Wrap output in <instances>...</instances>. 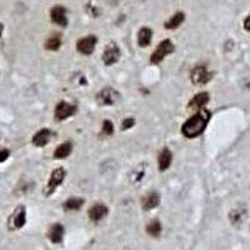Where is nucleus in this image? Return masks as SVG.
Returning <instances> with one entry per match:
<instances>
[{"label": "nucleus", "instance_id": "412c9836", "mask_svg": "<svg viewBox=\"0 0 250 250\" xmlns=\"http://www.w3.org/2000/svg\"><path fill=\"white\" fill-rule=\"evenodd\" d=\"M62 46V35L59 33H54L46 39L45 49L50 51H55Z\"/></svg>", "mask_w": 250, "mask_h": 250}, {"label": "nucleus", "instance_id": "4be33fe9", "mask_svg": "<svg viewBox=\"0 0 250 250\" xmlns=\"http://www.w3.org/2000/svg\"><path fill=\"white\" fill-rule=\"evenodd\" d=\"M84 204V199L82 198H70V199L66 200L64 203V208H65L66 210H78L82 208V205Z\"/></svg>", "mask_w": 250, "mask_h": 250}, {"label": "nucleus", "instance_id": "20e7f679", "mask_svg": "<svg viewBox=\"0 0 250 250\" xmlns=\"http://www.w3.org/2000/svg\"><path fill=\"white\" fill-rule=\"evenodd\" d=\"M174 49H175V46H174V44L171 43V40L169 39L163 40V42H160L159 43V45L156 46L155 51L151 54L150 62H153V64H159V62H162L169 54L173 53Z\"/></svg>", "mask_w": 250, "mask_h": 250}, {"label": "nucleus", "instance_id": "f257e3e1", "mask_svg": "<svg viewBox=\"0 0 250 250\" xmlns=\"http://www.w3.org/2000/svg\"><path fill=\"white\" fill-rule=\"evenodd\" d=\"M209 120H210V111L207 109H202L184 123L182 128L183 135L189 139L199 137L207 128Z\"/></svg>", "mask_w": 250, "mask_h": 250}, {"label": "nucleus", "instance_id": "0eeeda50", "mask_svg": "<svg viewBox=\"0 0 250 250\" xmlns=\"http://www.w3.org/2000/svg\"><path fill=\"white\" fill-rule=\"evenodd\" d=\"M98 39L95 35H88L85 38L78 40L77 43V50L83 55H90L97 46Z\"/></svg>", "mask_w": 250, "mask_h": 250}, {"label": "nucleus", "instance_id": "ddd939ff", "mask_svg": "<svg viewBox=\"0 0 250 250\" xmlns=\"http://www.w3.org/2000/svg\"><path fill=\"white\" fill-rule=\"evenodd\" d=\"M62 236H64V227L59 223L51 225L48 231L49 240L54 244H60L62 242Z\"/></svg>", "mask_w": 250, "mask_h": 250}, {"label": "nucleus", "instance_id": "a211bd4d", "mask_svg": "<svg viewBox=\"0 0 250 250\" xmlns=\"http://www.w3.org/2000/svg\"><path fill=\"white\" fill-rule=\"evenodd\" d=\"M171 160H173V154L169 150L168 148L163 149L162 153L159 155V159H158V164H159V170L164 171L167 169H169L171 164Z\"/></svg>", "mask_w": 250, "mask_h": 250}, {"label": "nucleus", "instance_id": "9d476101", "mask_svg": "<svg viewBox=\"0 0 250 250\" xmlns=\"http://www.w3.org/2000/svg\"><path fill=\"white\" fill-rule=\"evenodd\" d=\"M50 20L57 25L65 28L68 26V17L66 9L62 5H55L50 9Z\"/></svg>", "mask_w": 250, "mask_h": 250}, {"label": "nucleus", "instance_id": "39448f33", "mask_svg": "<svg viewBox=\"0 0 250 250\" xmlns=\"http://www.w3.org/2000/svg\"><path fill=\"white\" fill-rule=\"evenodd\" d=\"M66 176V171L64 168H57L55 170H53V173L50 174V178L48 180V184L45 187V195L50 196L55 193L58 188L60 187L64 179H65Z\"/></svg>", "mask_w": 250, "mask_h": 250}, {"label": "nucleus", "instance_id": "7ed1b4c3", "mask_svg": "<svg viewBox=\"0 0 250 250\" xmlns=\"http://www.w3.org/2000/svg\"><path fill=\"white\" fill-rule=\"evenodd\" d=\"M120 100V94L115 89L106 86L97 94V103L102 106L115 105Z\"/></svg>", "mask_w": 250, "mask_h": 250}, {"label": "nucleus", "instance_id": "aec40b11", "mask_svg": "<svg viewBox=\"0 0 250 250\" xmlns=\"http://www.w3.org/2000/svg\"><path fill=\"white\" fill-rule=\"evenodd\" d=\"M71 150H73V144L69 142L66 143H62L55 149V153H54V158L55 159H65L70 155Z\"/></svg>", "mask_w": 250, "mask_h": 250}, {"label": "nucleus", "instance_id": "b1692460", "mask_svg": "<svg viewBox=\"0 0 250 250\" xmlns=\"http://www.w3.org/2000/svg\"><path fill=\"white\" fill-rule=\"evenodd\" d=\"M103 133L105 135H111L114 133V125L110 120H105L103 123Z\"/></svg>", "mask_w": 250, "mask_h": 250}, {"label": "nucleus", "instance_id": "dca6fc26", "mask_svg": "<svg viewBox=\"0 0 250 250\" xmlns=\"http://www.w3.org/2000/svg\"><path fill=\"white\" fill-rule=\"evenodd\" d=\"M160 203V196L159 194L153 191V193H149L145 195V198L143 199V209L144 210H151V209H155Z\"/></svg>", "mask_w": 250, "mask_h": 250}, {"label": "nucleus", "instance_id": "4468645a", "mask_svg": "<svg viewBox=\"0 0 250 250\" xmlns=\"http://www.w3.org/2000/svg\"><path fill=\"white\" fill-rule=\"evenodd\" d=\"M247 214L248 211L245 208H235V209H233V210L229 213V220H230V223L234 227H238V225H242L243 223H244L245 218H247Z\"/></svg>", "mask_w": 250, "mask_h": 250}, {"label": "nucleus", "instance_id": "1a4fd4ad", "mask_svg": "<svg viewBox=\"0 0 250 250\" xmlns=\"http://www.w3.org/2000/svg\"><path fill=\"white\" fill-rule=\"evenodd\" d=\"M77 111V108L75 105L70 104V103H66V102H60L59 104L57 105L55 108V119L58 122H62V120L68 119V118L73 117Z\"/></svg>", "mask_w": 250, "mask_h": 250}, {"label": "nucleus", "instance_id": "2eb2a0df", "mask_svg": "<svg viewBox=\"0 0 250 250\" xmlns=\"http://www.w3.org/2000/svg\"><path fill=\"white\" fill-rule=\"evenodd\" d=\"M209 102V94L208 93H199L189 102V109L193 110H202L204 109V105Z\"/></svg>", "mask_w": 250, "mask_h": 250}, {"label": "nucleus", "instance_id": "f03ea898", "mask_svg": "<svg viewBox=\"0 0 250 250\" xmlns=\"http://www.w3.org/2000/svg\"><path fill=\"white\" fill-rule=\"evenodd\" d=\"M26 224V208L24 205H18L8 219V230H19Z\"/></svg>", "mask_w": 250, "mask_h": 250}, {"label": "nucleus", "instance_id": "6ab92c4d", "mask_svg": "<svg viewBox=\"0 0 250 250\" xmlns=\"http://www.w3.org/2000/svg\"><path fill=\"white\" fill-rule=\"evenodd\" d=\"M185 20V14L183 12H176L168 21H165L164 26L165 29H169V30H173V29L179 28Z\"/></svg>", "mask_w": 250, "mask_h": 250}, {"label": "nucleus", "instance_id": "f3484780", "mask_svg": "<svg viewBox=\"0 0 250 250\" xmlns=\"http://www.w3.org/2000/svg\"><path fill=\"white\" fill-rule=\"evenodd\" d=\"M151 39H153V30L148 26H144L139 30L138 33V44L143 48L145 46H149L151 43Z\"/></svg>", "mask_w": 250, "mask_h": 250}, {"label": "nucleus", "instance_id": "cd10ccee", "mask_svg": "<svg viewBox=\"0 0 250 250\" xmlns=\"http://www.w3.org/2000/svg\"><path fill=\"white\" fill-rule=\"evenodd\" d=\"M4 29H5V26H4V24H3V23H0V48H1V46H3V44H4V40H3Z\"/></svg>", "mask_w": 250, "mask_h": 250}, {"label": "nucleus", "instance_id": "9b49d317", "mask_svg": "<svg viewBox=\"0 0 250 250\" xmlns=\"http://www.w3.org/2000/svg\"><path fill=\"white\" fill-rule=\"evenodd\" d=\"M51 138H53V131L49 130V129H42L38 133H35V135L31 139V143L37 148H43V146H45L50 142Z\"/></svg>", "mask_w": 250, "mask_h": 250}, {"label": "nucleus", "instance_id": "a878e982", "mask_svg": "<svg viewBox=\"0 0 250 250\" xmlns=\"http://www.w3.org/2000/svg\"><path fill=\"white\" fill-rule=\"evenodd\" d=\"M9 156H10V151L6 150V149L0 150V163H4L5 160H8Z\"/></svg>", "mask_w": 250, "mask_h": 250}, {"label": "nucleus", "instance_id": "f8f14e48", "mask_svg": "<svg viewBox=\"0 0 250 250\" xmlns=\"http://www.w3.org/2000/svg\"><path fill=\"white\" fill-rule=\"evenodd\" d=\"M108 207L105 204H102V203H98V204L93 205V207L89 209L88 215L90 218V220L93 222H99L103 218H105L108 215Z\"/></svg>", "mask_w": 250, "mask_h": 250}, {"label": "nucleus", "instance_id": "5701e85b", "mask_svg": "<svg viewBox=\"0 0 250 250\" xmlns=\"http://www.w3.org/2000/svg\"><path fill=\"white\" fill-rule=\"evenodd\" d=\"M146 233L151 236H158L162 233V224L159 220H153L146 225Z\"/></svg>", "mask_w": 250, "mask_h": 250}, {"label": "nucleus", "instance_id": "423d86ee", "mask_svg": "<svg viewBox=\"0 0 250 250\" xmlns=\"http://www.w3.org/2000/svg\"><path fill=\"white\" fill-rule=\"evenodd\" d=\"M211 79H213V74L208 70V68L205 65L195 66L190 73V80L194 85H205Z\"/></svg>", "mask_w": 250, "mask_h": 250}, {"label": "nucleus", "instance_id": "393cba45", "mask_svg": "<svg viewBox=\"0 0 250 250\" xmlns=\"http://www.w3.org/2000/svg\"><path fill=\"white\" fill-rule=\"evenodd\" d=\"M134 124H135V120H134L133 118H126V119L123 122L122 129H123V130H128V129L133 128Z\"/></svg>", "mask_w": 250, "mask_h": 250}, {"label": "nucleus", "instance_id": "bb28decb", "mask_svg": "<svg viewBox=\"0 0 250 250\" xmlns=\"http://www.w3.org/2000/svg\"><path fill=\"white\" fill-rule=\"evenodd\" d=\"M243 26H244V30L250 33V14L248 15L247 18L244 19V23H243Z\"/></svg>", "mask_w": 250, "mask_h": 250}, {"label": "nucleus", "instance_id": "6e6552de", "mask_svg": "<svg viewBox=\"0 0 250 250\" xmlns=\"http://www.w3.org/2000/svg\"><path fill=\"white\" fill-rule=\"evenodd\" d=\"M120 55H122V53H120V49L117 45V43H109L104 53H103V62L105 65L110 66L118 62V60L120 59Z\"/></svg>", "mask_w": 250, "mask_h": 250}]
</instances>
